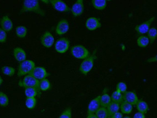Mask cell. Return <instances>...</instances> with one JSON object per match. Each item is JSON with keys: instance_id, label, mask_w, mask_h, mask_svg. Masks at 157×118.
<instances>
[{"instance_id": "cell-1", "label": "cell", "mask_w": 157, "mask_h": 118, "mask_svg": "<svg viewBox=\"0 0 157 118\" xmlns=\"http://www.w3.org/2000/svg\"><path fill=\"white\" fill-rule=\"evenodd\" d=\"M27 12L34 13L42 17L46 16V12L40 7L38 0H24L20 13Z\"/></svg>"}, {"instance_id": "cell-2", "label": "cell", "mask_w": 157, "mask_h": 118, "mask_svg": "<svg viewBox=\"0 0 157 118\" xmlns=\"http://www.w3.org/2000/svg\"><path fill=\"white\" fill-rule=\"evenodd\" d=\"M96 51L95 50L91 55L84 59L80 65L79 70L82 75L86 76L92 70V68L94 67V60L96 58Z\"/></svg>"}, {"instance_id": "cell-3", "label": "cell", "mask_w": 157, "mask_h": 118, "mask_svg": "<svg viewBox=\"0 0 157 118\" xmlns=\"http://www.w3.org/2000/svg\"><path fill=\"white\" fill-rule=\"evenodd\" d=\"M35 66V63L32 60H26L24 61H22L20 63L17 68V77H20L29 75Z\"/></svg>"}, {"instance_id": "cell-4", "label": "cell", "mask_w": 157, "mask_h": 118, "mask_svg": "<svg viewBox=\"0 0 157 118\" xmlns=\"http://www.w3.org/2000/svg\"><path fill=\"white\" fill-rule=\"evenodd\" d=\"M71 53L73 57L80 60H84L90 55V51L82 45H76L72 47Z\"/></svg>"}, {"instance_id": "cell-5", "label": "cell", "mask_w": 157, "mask_h": 118, "mask_svg": "<svg viewBox=\"0 0 157 118\" xmlns=\"http://www.w3.org/2000/svg\"><path fill=\"white\" fill-rule=\"evenodd\" d=\"M18 85L19 86L24 88H34L41 93L39 88V81L32 77L31 75H28L24 76L23 80L19 81Z\"/></svg>"}, {"instance_id": "cell-6", "label": "cell", "mask_w": 157, "mask_h": 118, "mask_svg": "<svg viewBox=\"0 0 157 118\" xmlns=\"http://www.w3.org/2000/svg\"><path fill=\"white\" fill-rule=\"evenodd\" d=\"M70 42L68 39L62 37L57 40L55 44V50L59 53H64L69 49Z\"/></svg>"}, {"instance_id": "cell-7", "label": "cell", "mask_w": 157, "mask_h": 118, "mask_svg": "<svg viewBox=\"0 0 157 118\" xmlns=\"http://www.w3.org/2000/svg\"><path fill=\"white\" fill-rule=\"evenodd\" d=\"M155 18H156L155 17H153L149 18L147 21L144 22L142 24L136 25L134 30L136 32L138 35L141 36L147 33V32L150 29V26L151 25L153 22L155 21Z\"/></svg>"}, {"instance_id": "cell-8", "label": "cell", "mask_w": 157, "mask_h": 118, "mask_svg": "<svg viewBox=\"0 0 157 118\" xmlns=\"http://www.w3.org/2000/svg\"><path fill=\"white\" fill-rule=\"evenodd\" d=\"M29 75H31L38 81H40L44 78H47L50 76V74L47 71L46 68L44 67L35 66L30 72Z\"/></svg>"}, {"instance_id": "cell-9", "label": "cell", "mask_w": 157, "mask_h": 118, "mask_svg": "<svg viewBox=\"0 0 157 118\" xmlns=\"http://www.w3.org/2000/svg\"><path fill=\"white\" fill-rule=\"evenodd\" d=\"M49 3L54 9L60 12H69L71 11L67 4L62 0H50Z\"/></svg>"}, {"instance_id": "cell-10", "label": "cell", "mask_w": 157, "mask_h": 118, "mask_svg": "<svg viewBox=\"0 0 157 118\" xmlns=\"http://www.w3.org/2000/svg\"><path fill=\"white\" fill-rule=\"evenodd\" d=\"M40 41L43 46L46 48H50L54 44L55 39L51 33L46 31L41 36Z\"/></svg>"}, {"instance_id": "cell-11", "label": "cell", "mask_w": 157, "mask_h": 118, "mask_svg": "<svg viewBox=\"0 0 157 118\" xmlns=\"http://www.w3.org/2000/svg\"><path fill=\"white\" fill-rule=\"evenodd\" d=\"M72 15L74 17H78L84 11V5L83 0H78L72 6L71 8Z\"/></svg>"}, {"instance_id": "cell-12", "label": "cell", "mask_w": 157, "mask_h": 118, "mask_svg": "<svg viewBox=\"0 0 157 118\" xmlns=\"http://www.w3.org/2000/svg\"><path fill=\"white\" fill-rule=\"evenodd\" d=\"M70 25L68 21L66 19L60 20L57 24L55 29L56 34L59 36L67 33L69 30Z\"/></svg>"}, {"instance_id": "cell-13", "label": "cell", "mask_w": 157, "mask_h": 118, "mask_svg": "<svg viewBox=\"0 0 157 118\" xmlns=\"http://www.w3.org/2000/svg\"><path fill=\"white\" fill-rule=\"evenodd\" d=\"M85 26L88 30L92 31L101 27V24L100 18L92 17L86 19Z\"/></svg>"}, {"instance_id": "cell-14", "label": "cell", "mask_w": 157, "mask_h": 118, "mask_svg": "<svg viewBox=\"0 0 157 118\" xmlns=\"http://www.w3.org/2000/svg\"><path fill=\"white\" fill-rule=\"evenodd\" d=\"M1 28L4 31L7 32H10L13 28V22L10 18L7 15H5L2 18L0 21Z\"/></svg>"}, {"instance_id": "cell-15", "label": "cell", "mask_w": 157, "mask_h": 118, "mask_svg": "<svg viewBox=\"0 0 157 118\" xmlns=\"http://www.w3.org/2000/svg\"><path fill=\"white\" fill-rule=\"evenodd\" d=\"M123 101L130 104L132 106H135L139 100L137 95L136 92L132 91H127L123 94Z\"/></svg>"}, {"instance_id": "cell-16", "label": "cell", "mask_w": 157, "mask_h": 118, "mask_svg": "<svg viewBox=\"0 0 157 118\" xmlns=\"http://www.w3.org/2000/svg\"><path fill=\"white\" fill-rule=\"evenodd\" d=\"M100 96L96 97L90 101L88 105L87 109V114H95L96 112L100 108L101 104L100 102Z\"/></svg>"}, {"instance_id": "cell-17", "label": "cell", "mask_w": 157, "mask_h": 118, "mask_svg": "<svg viewBox=\"0 0 157 118\" xmlns=\"http://www.w3.org/2000/svg\"><path fill=\"white\" fill-rule=\"evenodd\" d=\"M13 55L15 60L20 63L26 60V53L22 48L20 47H17L14 49Z\"/></svg>"}, {"instance_id": "cell-18", "label": "cell", "mask_w": 157, "mask_h": 118, "mask_svg": "<svg viewBox=\"0 0 157 118\" xmlns=\"http://www.w3.org/2000/svg\"><path fill=\"white\" fill-rule=\"evenodd\" d=\"M136 106L138 112L144 114L147 113V111L149 110L148 104L146 102L142 99L138 100L137 103L136 104Z\"/></svg>"}, {"instance_id": "cell-19", "label": "cell", "mask_w": 157, "mask_h": 118, "mask_svg": "<svg viewBox=\"0 0 157 118\" xmlns=\"http://www.w3.org/2000/svg\"><path fill=\"white\" fill-rule=\"evenodd\" d=\"M92 6L98 10H103L107 6V1L106 0H92L91 1Z\"/></svg>"}, {"instance_id": "cell-20", "label": "cell", "mask_w": 157, "mask_h": 118, "mask_svg": "<svg viewBox=\"0 0 157 118\" xmlns=\"http://www.w3.org/2000/svg\"><path fill=\"white\" fill-rule=\"evenodd\" d=\"M106 108L107 112H108V115H109V117L113 114L120 111V104L114 102L112 101L111 102Z\"/></svg>"}, {"instance_id": "cell-21", "label": "cell", "mask_w": 157, "mask_h": 118, "mask_svg": "<svg viewBox=\"0 0 157 118\" xmlns=\"http://www.w3.org/2000/svg\"><path fill=\"white\" fill-rule=\"evenodd\" d=\"M15 32L17 37L23 39L26 37L27 34L28 30L27 28L23 25H20L16 28Z\"/></svg>"}, {"instance_id": "cell-22", "label": "cell", "mask_w": 157, "mask_h": 118, "mask_svg": "<svg viewBox=\"0 0 157 118\" xmlns=\"http://www.w3.org/2000/svg\"><path fill=\"white\" fill-rule=\"evenodd\" d=\"M120 109L122 113L129 114L132 111L133 106L125 101H123L120 104Z\"/></svg>"}, {"instance_id": "cell-23", "label": "cell", "mask_w": 157, "mask_h": 118, "mask_svg": "<svg viewBox=\"0 0 157 118\" xmlns=\"http://www.w3.org/2000/svg\"><path fill=\"white\" fill-rule=\"evenodd\" d=\"M24 93L26 98H36L37 96H40L41 95V93L34 88H25Z\"/></svg>"}, {"instance_id": "cell-24", "label": "cell", "mask_w": 157, "mask_h": 118, "mask_svg": "<svg viewBox=\"0 0 157 118\" xmlns=\"http://www.w3.org/2000/svg\"><path fill=\"white\" fill-rule=\"evenodd\" d=\"M101 107L106 108L112 102L110 96L107 93H104L100 96V98Z\"/></svg>"}, {"instance_id": "cell-25", "label": "cell", "mask_w": 157, "mask_h": 118, "mask_svg": "<svg viewBox=\"0 0 157 118\" xmlns=\"http://www.w3.org/2000/svg\"><path fill=\"white\" fill-rule=\"evenodd\" d=\"M110 96L112 101L114 102L121 104L123 101V94L117 90L113 92Z\"/></svg>"}, {"instance_id": "cell-26", "label": "cell", "mask_w": 157, "mask_h": 118, "mask_svg": "<svg viewBox=\"0 0 157 118\" xmlns=\"http://www.w3.org/2000/svg\"><path fill=\"white\" fill-rule=\"evenodd\" d=\"M51 87V83L47 78H44L39 81V88L40 91L45 92L50 90Z\"/></svg>"}, {"instance_id": "cell-27", "label": "cell", "mask_w": 157, "mask_h": 118, "mask_svg": "<svg viewBox=\"0 0 157 118\" xmlns=\"http://www.w3.org/2000/svg\"><path fill=\"white\" fill-rule=\"evenodd\" d=\"M137 44L141 48H146L149 44V40L146 35H141L138 38Z\"/></svg>"}, {"instance_id": "cell-28", "label": "cell", "mask_w": 157, "mask_h": 118, "mask_svg": "<svg viewBox=\"0 0 157 118\" xmlns=\"http://www.w3.org/2000/svg\"><path fill=\"white\" fill-rule=\"evenodd\" d=\"M147 33V37L149 40V43L150 44H152L157 38V29L155 27L151 28Z\"/></svg>"}, {"instance_id": "cell-29", "label": "cell", "mask_w": 157, "mask_h": 118, "mask_svg": "<svg viewBox=\"0 0 157 118\" xmlns=\"http://www.w3.org/2000/svg\"><path fill=\"white\" fill-rule=\"evenodd\" d=\"M2 73L8 77H12L16 73V70L14 67L9 66H4L1 69Z\"/></svg>"}, {"instance_id": "cell-30", "label": "cell", "mask_w": 157, "mask_h": 118, "mask_svg": "<svg viewBox=\"0 0 157 118\" xmlns=\"http://www.w3.org/2000/svg\"><path fill=\"white\" fill-rule=\"evenodd\" d=\"M36 98H26L25 100V106L29 109H33L36 106Z\"/></svg>"}, {"instance_id": "cell-31", "label": "cell", "mask_w": 157, "mask_h": 118, "mask_svg": "<svg viewBox=\"0 0 157 118\" xmlns=\"http://www.w3.org/2000/svg\"><path fill=\"white\" fill-rule=\"evenodd\" d=\"M97 118H108L109 115L106 108L100 107L95 112Z\"/></svg>"}, {"instance_id": "cell-32", "label": "cell", "mask_w": 157, "mask_h": 118, "mask_svg": "<svg viewBox=\"0 0 157 118\" xmlns=\"http://www.w3.org/2000/svg\"><path fill=\"white\" fill-rule=\"evenodd\" d=\"M9 99L7 94L4 92H0V106L2 107H6L8 106Z\"/></svg>"}, {"instance_id": "cell-33", "label": "cell", "mask_w": 157, "mask_h": 118, "mask_svg": "<svg viewBox=\"0 0 157 118\" xmlns=\"http://www.w3.org/2000/svg\"><path fill=\"white\" fill-rule=\"evenodd\" d=\"M127 85L124 82H120L117 85V91H118L122 94L127 91Z\"/></svg>"}, {"instance_id": "cell-34", "label": "cell", "mask_w": 157, "mask_h": 118, "mask_svg": "<svg viewBox=\"0 0 157 118\" xmlns=\"http://www.w3.org/2000/svg\"><path fill=\"white\" fill-rule=\"evenodd\" d=\"M72 112L71 108H68L63 111L58 118H72Z\"/></svg>"}, {"instance_id": "cell-35", "label": "cell", "mask_w": 157, "mask_h": 118, "mask_svg": "<svg viewBox=\"0 0 157 118\" xmlns=\"http://www.w3.org/2000/svg\"><path fill=\"white\" fill-rule=\"evenodd\" d=\"M7 33L0 28V43H5L7 40Z\"/></svg>"}, {"instance_id": "cell-36", "label": "cell", "mask_w": 157, "mask_h": 118, "mask_svg": "<svg viewBox=\"0 0 157 118\" xmlns=\"http://www.w3.org/2000/svg\"><path fill=\"white\" fill-rule=\"evenodd\" d=\"M123 114L120 111H118V112L112 115L108 118H123Z\"/></svg>"}, {"instance_id": "cell-37", "label": "cell", "mask_w": 157, "mask_h": 118, "mask_svg": "<svg viewBox=\"0 0 157 118\" xmlns=\"http://www.w3.org/2000/svg\"><path fill=\"white\" fill-rule=\"evenodd\" d=\"M133 118H146V116L144 114L138 112L134 115Z\"/></svg>"}, {"instance_id": "cell-38", "label": "cell", "mask_w": 157, "mask_h": 118, "mask_svg": "<svg viewBox=\"0 0 157 118\" xmlns=\"http://www.w3.org/2000/svg\"><path fill=\"white\" fill-rule=\"evenodd\" d=\"M157 61V55H156L155 56L151 57V58L147 59V63H154V62H156Z\"/></svg>"}, {"instance_id": "cell-39", "label": "cell", "mask_w": 157, "mask_h": 118, "mask_svg": "<svg viewBox=\"0 0 157 118\" xmlns=\"http://www.w3.org/2000/svg\"><path fill=\"white\" fill-rule=\"evenodd\" d=\"M86 118H97V117L96 116L95 114H87Z\"/></svg>"}, {"instance_id": "cell-40", "label": "cell", "mask_w": 157, "mask_h": 118, "mask_svg": "<svg viewBox=\"0 0 157 118\" xmlns=\"http://www.w3.org/2000/svg\"><path fill=\"white\" fill-rule=\"evenodd\" d=\"M41 1L44 4H50L49 0H41Z\"/></svg>"}, {"instance_id": "cell-41", "label": "cell", "mask_w": 157, "mask_h": 118, "mask_svg": "<svg viewBox=\"0 0 157 118\" xmlns=\"http://www.w3.org/2000/svg\"><path fill=\"white\" fill-rule=\"evenodd\" d=\"M3 79H2V77H1V76H0V86L3 83Z\"/></svg>"}, {"instance_id": "cell-42", "label": "cell", "mask_w": 157, "mask_h": 118, "mask_svg": "<svg viewBox=\"0 0 157 118\" xmlns=\"http://www.w3.org/2000/svg\"><path fill=\"white\" fill-rule=\"evenodd\" d=\"M123 118H131V117L129 116H125V117H123Z\"/></svg>"}, {"instance_id": "cell-43", "label": "cell", "mask_w": 157, "mask_h": 118, "mask_svg": "<svg viewBox=\"0 0 157 118\" xmlns=\"http://www.w3.org/2000/svg\"><path fill=\"white\" fill-rule=\"evenodd\" d=\"M0 92H1V91H0Z\"/></svg>"}]
</instances>
